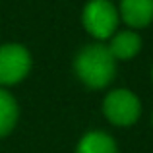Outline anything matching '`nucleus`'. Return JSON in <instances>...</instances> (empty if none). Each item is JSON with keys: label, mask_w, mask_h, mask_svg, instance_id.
Masks as SVG:
<instances>
[{"label": "nucleus", "mask_w": 153, "mask_h": 153, "mask_svg": "<svg viewBox=\"0 0 153 153\" xmlns=\"http://www.w3.org/2000/svg\"><path fill=\"white\" fill-rule=\"evenodd\" d=\"M74 70L83 85L91 89H103L114 79L116 60L105 45H87L78 52L74 60Z\"/></svg>", "instance_id": "1"}, {"label": "nucleus", "mask_w": 153, "mask_h": 153, "mask_svg": "<svg viewBox=\"0 0 153 153\" xmlns=\"http://www.w3.org/2000/svg\"><path fill=\"white\" fill-rule=\"evenodd\" d=\"M118 10L111 0H89L83 8L82 22L87 33H91L95 39H111L116 33L118 27Z\"/></svg>", "instance_id": "2"}, {"label": "nucleus", "mask_w": 153, "mask_h": 153, "mask_svg": "<svg viewBox=\"0 0 153 153\" xmlns=\"http://www.w3.org/2000/svg\"><path fill=\"white\" fill-rule=\"evenodd\" d=\"M103 114L114 126H132L142 114V103L130 89H114L105 97Z\"/></svg>", "instance_id": "3"}, {"label": "nucleus", "mask_w": 153, "mask_h": 153, "mask_svg": "<svg viewBox=\"0 0 153 153\" xmlns=\"http://www.w3.org/2000/svg\"><path fill=\"white\" fill-rule=\"evenodd\" d=\"M31 70V54L19 43L0 45V85H16Z\"/></svg>", "instance_id": "4"}, {"label": "nucleus", "mask_w": 153, "mask_h": 153, "mask_svg": "<svg viewBox=\"0 0 153 153\" xmlns=\"http://www.w3.org/2000/svg\"><path fill=\"white\" fill-rule=\"evenodd\" d=\"M118 16L130 27H146L153 22V0H120Z\"/></svg>", "instance_id": "5"}, {"label": "nucleus", "mask_w": 153, "mask_h": 153, "mask_svg": "<svg viewBox=\"0 0 153 153\" xmlns=\"http://www.w3.org/2000/svg\"><path fill=\"white\" fill-rule=\"evenodd\" d=\"M108 52L114 56V60H130L142 51V37L136 31H116L108 43Z\"/></svg>", "instance_id": "6"}, {"label": "nucleus", "mask_w": 153, "mask_h": 153, "mask_svg": "<svg viewBox=\"0 0 153 153\" xmlns=\"http://www.w3.org/2000/svg\"><path fill=\"white\" fill-rule=\"evenodd\" d=\"M76 153H118V149H116L114 140L108 134L93 130V132H87L78 142Z\"/></svg>", "instance_id": "7"}, {"label": "nucleus", "mask_w": 153, "mask_h": 153, "mask_svg": "<svg viewBox=\"0 0 153 153\" xmlns=\"http://www.w3.org/2000/svg\"><path fill=\"white\" fill-rule=\"evenodd\" d=\"M18 114H19V108L16 99L6 89L0 87V138L8 136L16 128Z\"/></svg>", "instance_id": "8"}]
</instances>
